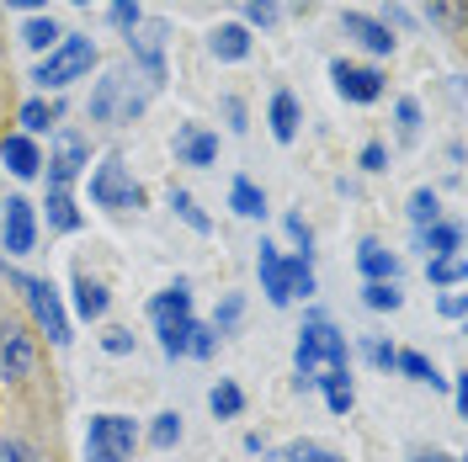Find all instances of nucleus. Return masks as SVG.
<instances>
[{"mask_svg":"<svg viewBox=\"0 0 468 462\" xmlns=\"http://www.w3.org/2000/svg\"><path fill=\"white\" fill-rule=\"evenodd\" d=\"M292 362H298V388L324 383V377H341L346 373V341H341V330L324 324V319H309L303 335H298Z\"/></svg>","mask_w":468,"mask_h":462,"instance_id":"1","label":"nucleus"},{"mask_svg":"<svg viewBox=\"0 0 468 462\" xmlns=\"http://www.w3.org/2000/svg\"><path fill=\"white\" fill-rule=\"evenodd\" d=\"M139 446V425L128 415H96L86 436V457L90 462H128Z\"/></svg>","mask_w":468,"mask_h":462,"instance_id":"2","label":"nucleus"},{"mask_svg":"<svg viewBox=\"0 0 468 462\" xmlns=\"http://www.w3.org/2000/svg\"><path fill=\"white\" fill-rule=\"evenodd\" d=\"M90 64H96V43L90 37H58V48L43 64H37V86H48V90H58V86H69V80H80Z\"/></svg>","mask_w":468,"mask_h":462,"instance_id":"3","label":"nucleus"},{"mask_svg":"<svg viewBox=\"0 0 468 462\" xmlns=\"http://www.w3.org/2000/svg\"><path fill=\"white\" fill-rule=\"evenodd\" d=\"M11 282L27 292V309H32V319H37V330H43L54 346H64V341H69V319H64V303H58L54 282H43V277H11Z\"/></svg>","mask_w":468,"mask_h":462,"instance_id":"4","label":"nucleus"},{"mask_svg":"<svg viewBox=\"0 0 468 462\" xmlns=\"http://www.w3.org/2000/svg\"><path fill=\"white\" fill-rule=\"evenodd\" d=\"M37 373V341L22 324L0 319V383H27Z\"/></svg>","mask_w":468,"mask_h":462,"instance_id":"5","label":"nucleus"},{"mask_svg":"<svg viewBox=\"0 0 468 462\" xmlns=\"http://www.w3.org/2000/svg\"><path fill=\"white\" fill-rule=\"evenodd\" d=\"M90 197L101 207H144V186H133L128 165L112 154V160H101L96 175H90Z\"/></svg>","mask_w":468,"mask_h":462,"instance_id":"6","label":"nucleus"},{"mask_svg":"<svg viewBox=\"0 0 468 462\" xmlns=\"http://www.w3.org/2000/svg\"><path fill=\"white\" fill-rule=\"evenodd\" d=\"M90 165V149H86V139L80 133H58V144H54V160H48V186L54 192H64L75 175Z\"/></svg>","mask_w":468,"mask_h":462,"instance_id":"7","label":"nucleus"},{"mask_svg":"<svg viewBox=\"0 0 468 462\" xmlns=\"http://www.w3.org/2000/svg\"><path fill=\"white\" fill-rule=\"evenodd\" d=\"M330 80H335V90H341L346 101H362V107L383 96V75L378 69H362V64H346V58L330 64Z\"/></svg>","mask_w":468,"mask_h":462,"instance_id":"8","label":"nucleus"},{"mask_svg":"<svg viewBox=\"0 0 468 462\" xmlns=\"http://www.w3.org/2000/svg\"><path fill=\"white\" fill-rule=\"evenodd\" d=\"M32 239H37L32 203H27V197H11V203H5V250H11V256H27Z\"/></svg>","mask_w":468,"mask_h":462,"instance_id":"9","label":"nucleus"},{"mask_svg":"<svg viewBox=\"0 0 468 462\" xmlns=\"http://www.w3.org/2000/svg\"><path fill=\"white\" fill-rule=\"evenodd\" d=\"M341 27H346V37H356L367 54H394V32L383 27V22H373V16H356V11H346V16H341Z\"/></svg>","mask_w":468,"mask_h":462,"instance_id":"10","label":"nucleus"},{"mask_svg":"<svg viewBox=\"0 0 468 462\" xmlns=\"http://www.w3.org/2000/svg\"><path fill=\"white\" fill-rule=\"evenodd\" d=\"M356 266H362V277H367V282H399V256H394V250H383L378 239H362Z\"/></svg>","mask_w":468,"mask_h":462,"instance_id":"11","label":"nucleus"},{"mask_svg":"<svg viewBox=\"0 0 468 462\" xmlns=\"http://www.w3.org/2000/svg\"><path fill=\"white\" fill-rule=\"evenodd\" d=\"M128 48L149 64V75H160V54H165V22H149V27L128 32Z\"/></svg>","mask_w":468,"mask_h":462,"instance_id":"12","label":"nucleus"},{"mask_svg":"<svg viewBox=\"0 0 468 462\" xmlns=\"http://www.w3.org/2000/svg\"><path fill=\"white\" fill-rule=\"evenodd\" d=\"M176 154H181L186 165H213L218 139H213V133H197V128H181V133H176Z\"/></svg>","mask_w":468,"mask_h":462,"instance_id":"13","label":"nucleus"},{"mask_svg":"<svg viewBox=\"0 0 468 462\" xmlns=\"http://www.w3.org/2000/svg\"><path fill=\"white\" fill-rule=\"evenodd\" d=\"M192 324H197L192 314L154 319V330H160V346H165V356H186V351H192Z\"/></svg>","mask_w":468,"mask_h":462,"instance_id":"14","label":"nucleus"},{"mask_svg":"<svg viewBox=\"0 0 468 462\" xmlns=\"http://www.w3.org/2000/svg\"><path fill=\"white\" fill-rule=\"evenodd\" d=\"M0 154H5V171L22 175V181L37 175V165H43V160H37V149H32V139H22V133H11V139L0 144Z\"/></svg>","mask_w":468,"mask_h":462,"instance_id":"15","label":"nucleus"},{"mask_svg":"<svg viewBox=\"0 0 468 462\" xmlns=\"http://www.w3.org/2000/svg\"><path fill=\"white\" fill-rule=\"evenodd\" d=\"M213 54L218 58H245L250 54V27H245V22H224V27L213 32Z\"/></svg>","mask_w":468,"mask_h":462,"instance_id":"16","label":"nucleus"},{"mask_svg":"<svg viewBox=\"0 0 468 462\" xmlns=\"http://www.w3.org/2000/svg\"><path fill=\"white\" fill-rule=\"evenodd\" d=\"M271 133H277L282 144L298 139V101H292L288 90H277V96H271Z\"/></svg>","mask_w":468,"mask_h":462,"instance_id":"17","label":"nucleus"},{"mask_svg":"<svg viewBox=\"0 0 468 462\" xmlns=\"http://www.w3.org/2000/svg\"><path fill=\"white\" fill-rule=\"evenodd\" d=\"M420 245H426L431 256H452V250H463V229L437 218V224H426V229H420Z\"/></svg>","mask_w":468,"mask_h":462,"instance_id":"18","label":"nucleus"},{"mask_svg":"<svg viewBox=\"0 0 468 462\" xmlns=\"http://www.w3.org/2000/svg\"><path fill=\"white\" fill-rule=\"evenodd\" d=\"M261 288H266V298L282 309L288 303V282H282V256L271 250V245H261Z\"/></svg>","mask_w":468,"mask_h":462,"instance_id":"19","label":"nucleus"},{"mask_svg":"<svg viewBox=\"0 0 468 462\" xmlns=\"http://www.w3.org/2000/svg\"><path fill=\"white\" fill-rule=\"evenodd\" d=\"M229 207L239 213V218H261V213H266V197H261V186L239 175V181L229 186Z\"/></svg>","mask_w":468,"mask_h":462,"instance_id":"20","label":"nucleus"},{"mask_svg":"<svg viewBox=\"0 0 468 462\" xmlns=\"http://www.w3.org/2000/svg\"><path fill=\"white\" fill-rule=\"evenodd\" d=\"M426 277L437 282V288H458L468 277V260H463V250H452V256H431V266H426Z\"/></svg>","mask_w":468,"mask_h":462,"instance_id":"21","label":"nucleus"},{"mask_svg":"<svg viewBox=\"0 0 468 462\" xmlns=\"http://www.w3.org/2000/svg\"><path fill=\"white\" fill-rule=\"evenodd\" d=\"M58 37H64V32H58L54 16H32L27 27H22V43H27V48H37V54H54Z\"/></svg>","mask_w":468,"mask_h":462,"instance_id":"22","label":"nucleus"},{"mask_svg":"<svg viewBox=\"0 0 468 462\" xmlns=\"http://www.w3.org/2000/svg\"><path fill=\"white\" fill-rule=\"evenodd\" d=\"M282 282H288V303H292V298H309V292H314V271H309V256L282 260Z\"/></svg>","mask_w":468,"mask_h":462,"instance_id":"23","label":"nucleus"},{"mask_svg":"<svg viewBox=\"0 0 468 462\" xmlns=\"http://www.w3.org/2000/svg\"><path fill=\"white\" fill-rule=\"evenodd\" d=\"M75 309H80L86 319H101L107 314V288L90 282V277H75Z\"/></svg>","mask_w":468,"mask_h":462,"instance_id":"24","label":"nucleus"},{"mask_svg":"<svg viewBox=\"0 0 468 462\" xmlns=\"http://www.w3.org/2000/svg\"><path fill=\"white\" fill-rule=\"evenodd\" d=\"M149 314L154 319H176V314H192V292L181 288V282H176V288H165L160 292V298H154V303H149Z\"/></svg>","mask_w":468,"mask_h":462,"instance_id":"25","label":"nucleus"},{"mask_svg":"<svg viewBox=\"0 0 468 462\" xmlns=\"http://www.w3.org/2000/svg\"><path fill=\"white\" fill-rule=\"evenodd\" d=\"M394 367H399L405 377H415V383H441L437 367H431V362H426L420 351H394Z\"/></svg>","mask_w":468,"mask_h":462,"instance_id":"26","label":"nucleus"},{"mask_svg":"<svg viewBox=\"0 0 468 462\" xmlns=\"http://www.w3.org/2000/svg\"><path fill=\"white\" fill-rule=\"evenodd\" d=\"M48 224L54 229H80V213H75V203H69V192H48Z\"/></svg>","mask_w":468,"mask_h":462,"instance_id":"27","label":"nucleus"},{"mask_svg":"<svg viewBox=\"0 0 468 462\" xmlns=\"http://www.w3.org/2000/svg\"><path fill=\"white\" fill-rule=\"evenodd\" d=\"M207 404H213V415H218V420H234V415L245 409V394H239L234 383H218V388L207 394Z\"/></svg>","mask_w":468,"mask_h":462,"instance_id":"28","label":"nucleus"},{"mask_svg":"<svg viewBox=\"0 0 468 462\" xmlns=\"http://www.w3.org/2000/svg\"><path fill=\"white\" fill-rule=\"evenodd\" d=\"M362 303L378 309V314H394V309H399V288H394V282H367V288H362Z\"/></svg>","mask_w":468,"mask_h":462,"instance_id":"29","label":"nucleus"},{"mask_svg":"<svg viewBox=\"0 0 468 462\" xmlns=\"http://www.w3.org/2000/svg\"><path fill=\"white\" fill-rule=\"evenodd\" d=\"M410 218H415V229H426V224H437V218H441L437 192H431V186H420V192L410 197Z\"/></svg>","mask_w":468,"mask_h":462,"instance_id":"30","label":"nucleus"},{"mask_svg":"<svg viewBox=\"0 0 468 462\" xmlns=\"http://www.w3.org/2000/svg\"><path fill=\"white\" fill-rule=\"evenodd\" d=\"M117 90H122V75H107V80H101V90H96V101H90V117H96V122H107V117H112Z\"/></svg>","mask_w":468,"mask_h":462,"instance_id":"31","label":"nucleus"},{"mask_svg":"<svg viewBox=\"0 0 468 462\" xmlns=\"http://www.w3.org/2000/svg\"><path fill=\"white\" fill-rule=\"evenodd\" d=\"M149 441H154L160 452H165V446H176V441H181V415H171V409H165V415H154V431H149Z\"/></svg>","mask_w":468,"mask_h":462,"instance_id":"32","label":"nucleus"},{"mask_svg":"<svg viewBox=\"0 0 468 462\" xmlns=\"http://www.w3.org/2000/svg\"><path fill=\"white\" fill-rule=\"evenodd\" d=\"M282 457H288V462H346V457H335L330 446H314V441H292Z\"/></svg>","mask_w":468,"mask_h":462,"instance_id":"33","label":"nucleus"},{"mask_svg":"<svg viewBox=\"0 0 468 462\" xmlns=\"http://www.w3.org/2000/svg\"><path fill=\"white\" fill-rule=\"evenodd\" d=\"M320 388H324V404L335 409V415H346V409H351V383H346V373H341V377H324Z\"/></svg>","mask_w":468,"mask_h":462,"instance_id":"34","label":"nucleus"},{"mask_svg":"<svg viewBox=\"0 0 468 462\" xmlns=\"http://www.w3.org/2000/svg\"><path fill=\"white\" fill-rule=\"evenodd\" d=\"M54 107H48V101H27V107H22V128H27V133H48V122H54Z\"/></svg>","mask_w":468,"mask_h":462,"instance_id":"35","label":"nucleus"},{"mask_svg":"<svg viewBox=\"0 0 468 462\" xmlns=\"http://www.w3.org/2000/svg\"><path fill=\"white\" fill-rule=\"evenodd\" d=\"M171 207H176V213H181V218H186L197 234H207V213L192 203V192H171Z\"/></svg>","mask_w":468,"mask_h":462,"instance_id":"36","label":"nucleus"},{"mask_svg":"<svg viewBox=\"0 0 468 462\" xmlns=\"http://www.w3.org/2000/svg\"><path fill=\"white\" fill-rule=\"evenodd\" d=\"M0 462H43V457H37V446L16 441V436H5V441H0Z\"/></svg>","mask_w":468,"mask_h":462,"instance_id":"37","label":"nucleus"},{"mask_svg":"<svg viewBox=\"0 0 468 462\" xmlns=\"http://www.w3.org/2000/svg\"><path fill=\"white\" fill-rule=\"evenodd\" d=\"M394 117H399V139H415V133H420V107H415V101H399V107H394Z\"/></svg>","mask_w":468,"mask_h":462,"instance_id":"38","label":"nucleus"},{"mask_svg":"<svg viewBox=\"0 0 468 462\" xmlns=\"http://www.w3.org/2000/svg\"><path fill=\"white\" fill-rule=\"evenodd\" d=\"M112 22L122 32H133L139 27V0H112Z\"/></svg>","mask_w":468,"mask_h":462,"instance_id":"39","label":"nucleus"},{"mask_svg":"<svg viewBox=\"0 0 468 462\" xmlns=\"http://www.w3.org/2000/svg\"><path fill=\"white\" fill-rule=\"evenodd\" d=\"M288 239L298 245V250H303V256H309V245H314V229H309V224H303L298 213H288Z\"/></svg>","mask_w":468,"mask_h":462,"instance_id":"40","label":"nucleus"},{"mask_svg":"<svg viewBox=\"0 0 468 462\" xmlns=\"http://www.w3.org/2000/svg\"><path fill=\"white\" fill-rule=\"evenodd\" d=\"M245 16L261 22V27H271V22H277V0H245Z\"/></svg>","mask_w":468,"mask_h":462,"instance_id":"41","label":"nucleus"},{"mask_svg":"<svg viewBox=\"0 0 468 462\" xmlns=\"http://www.w3.org/2000/svg\"><path fill=\"white\" fill-rule=\"evenodd\" d=\"M213 335H218V330H207V324H192V351H186V356H213Z\"/></svg>","mask_w":468,"mask_h":462,"instance_id":"42","label":"nucleus"},{"mask_svg":"<svg viewBox=\"0 0 468 462\" xmlns=\"http://www.w3.org/2000/svg\"><path fill=\"white\" fill-rule=\"evenodd\" d=\"M367 362H373V367H383V373H388V367H394V346H388V341H378V335H373V341H367Z\"/></svg>","mask_w":468,"mask_h":462,"instance_id":"43","label":"nucleus"},{"mask_svg":"<svg viewBox=\"0 0 468 462\" xmlns=\"http://www.w3.org/2000/svg\"><path fill=\"white\" fill-rule=\"evenodd\" d=\"M431 16H437L447 32H458V0H431Z\"/></svg>","mask_w":468,"mask_h":462,"instance_id":"44","label":"nucleus"},{"mask_svg":"<svg viewBox=\"0 0 468 462\" xmlns=\"http://www.w3.org/2000/svg\"><path fill=\"white\" fill-rule=\"evenodd\" d=\"M101 346L112 351V356H128V351H133V335H128V330H107V335H101Z\"/></svg>","mask_w":468,"mask_h":462,"instance_id":"45","label":"nucleus"},{"mask_svg":"<svg viewBox=\"0 0 468 462\" xmlns=\"http://www.w3.org/2000/svg\"><path fill=\"white\" fill-rule=\"evenodd\" d=\"M239 324V298H224V309H218V319H213V330H234Z\"/></svg>","mask_w":468,"mask_h":462,"instance_id":"46","label":"nucleus"},{"mask_svg":"<svg viewBox=\"0 0 468 462\" xmlns=\"http://www.w3.org/2000/svg\"><path fill=\"white\" fill-rule=\"evenodd\" d=\"M383 160H388V149H383V144L362 149V171H383Z\"/></svg>","mask_w":468,"mask_h":462,"instance_id":"47","label":"nucleus"},{"mask_svg":"<svg viewBox=\"0 0 468 462\" xmlns=\"http://www.w3.org/2000/svg\"><path fill=\"white\" fill-rule=\"evenodd\" d=\"M224 112H229V128H245V107H239L234 96H229V101H224Z\"/></svg>","mask_w":468,"mask_h":462,"instance_id":"48","label":"nucleus"},{"mask_svg":"<svg viewBox=\"0 0 468 462\" xmlns=\"http://www.w3.org/2000/svg\"><path fill=\"white\" fill-rule=\"evenodd\" d=\"M463 309H468L463 298H441V314H447V319H463Z\"/></svg>","mask_w":468,"mask_h":462,"instance_id":"49","label":"nucleus"},{"mask_svg":"<svg viewBox=\"0 0 468 462\" xmlns=\"http://www.w3.org/2000/svg\"><path fill=\"white\" fill-rule=\"evenodd\" d=\"M410 462H458V457H447V452H420V457H410Z\"/></svg>","mask_w":468,"mask_h":462,"instance_id":"50","label":"nucleus"},{"mask_svg":"<svg viewBox=\"0 0 468 462\" xmlns=\"http://www.w3.org/2000/svg\"><path fill=\"white\" fill-rule=\"evenodd\" d=\"M5 5H16V11H43V0H5Z\"/></svg>","mask_w":468,"mask_h":462,"instance_id":"51","label":"nucleus"},{"mask_svg":"<svg viewBox=\"0 0 468 462\" xmlns=\"http://www.w3.org/2000/svg\"><path fill=\"white\" fill-rule=\"evenodd\" d=\"M75 5H86V0H75Z\"/></svg>","mask_w":468,"mask_h":462,"instance_id":"52","label":"nucleus"}]
</instances>
